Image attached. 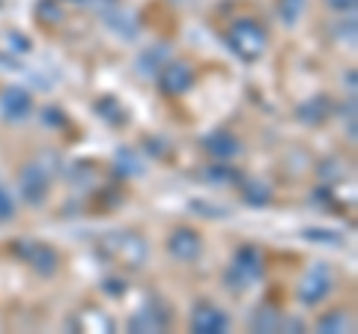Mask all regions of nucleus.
<instances>
[{
	"instance_id": "3",
	"label": "nucleus",
	"mask_w": 358,
	"mask_h": 334,
	"mask_svg": "<svg viewBox=\"0 0 358 334\" xmlns=\"http://www.w3.org/2000/svg\"><path fill=\"white\" fill-rule=\"evenodd\" d=\"M200 251H203V242H200V236L194 230H176L171 236V254L173 257L192 263V260H197Z\"/></svg>"
},
{
	"instance_id": "6",
	"label": "nucleus",
	"mask_w": 358,
	"mask_h": 334,
	"mask_svg": "<svg viewBox=\"0 0 358 334\" xmlns=\"http://www.w3.org/2000/svg\"><path fill=\"white\" fill-rule=\"evenodd\" d=\"M30 108V99L21 93V90H9V96H6V110L13 114V110H27Z\"/></svg>"
},
{
	"instance_id": "5",
	"label": "nucleus",
	"mask_w": 358,
	"mask_h": 334,
	"mask_svg": "<svg viewBox=\"0 0 358 334\" xmlns=\"http://www.w3.org/2000/svg\"><path fill=\"white\" fill-rule=\"evenodd\" d=\"M188 81H192V75H188L185 66H171L164 75H162V87L167 93H179V90H185Z\"/></svg>"
},
{
	"instance_id": "2",
	"label": "nucleus",
	"mask_w": 358,
	"mask_h": 334,
	"mask_svg": "<svg viewBox=\"0 0 358 334\" xmlns=\"http://www.w3.org/2000/svg\"><path fill=\"white\" fill-rule=\"evenodd\" d=\"M331 277H329V269H322V266H317V269H310L308 277L299 284V298L301 302H308V305H317L322 302V296L329 293V284Z\"/></svg>"
},
{
	"instance_id": "7",
	"label": "nucleus",
	"mask_w": 358,
	"mask_h": 334,
	"mask_svg": "<svg viewBox=\"0 0 358 334\" xmlns=\"http://www.w3.org/2000/svg\"><path fill=\"white\" fill-rule=\"evenodd\" d=\"M15 212V203H13V197L6 194V188L0 185V221H6L9 215Z\"/></svg>"
},
{
	"instance_id": "4",
	"label": "nucleus",
	"mask_w": 358,
	"mask_h": 334,
	"mask_svg": "<svg viewBox=\"0 0 358 334\" xmlns=\"http://www.w3.org/2000/svg\"><path fill=\"white\" fill-rule=\"evenodd\" d=\"M194 328L197 331H224L227 328V317L221 314L218 307H200L194 314Z\"/></svg>"
},
{
	"instance_id": "1",
	"label": "nucleus",
	"mask_w": 358,
	"mask_h": 334,
	"mask_svg": "<svg viewBox=\"0 0 358 334\" xmlns=\"http://www.w3.org/2000/svg\"><path fill=\"white\" fill-rule=\"evenodd\" d=\"M230 42L242 57H257L266 45V33L254 24V21H239L230 27Z\"/></svg>"
}]
</instances>
